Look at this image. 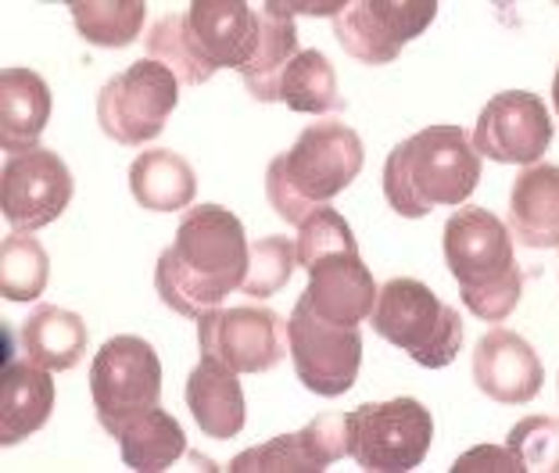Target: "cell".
Masks as SVG:
<instances>
[{
  "instance_id": "cell-1",
  "label": "cell",
  "mask_w": 559,
  "mask_h": 473,
  "mask_svg": "<svg viewBox=\"0 0 559 473\" xmlns=\"http://www.w3.org/2000/svg\"><path fill=\"white\" fill-rule=\"evenodd\" d=\"M251 245L245 223L223 204H198L176 226V240L158 255L155 287L173 312L201 319L245 287Z\"/></svg>"
},
{
  "instance_id": "cell-2",
  "label": "cell",
  "mask_w": 559,
  "mask_h": 473,
  "mask_svg": "<svg viewBox=\"0 0 559 473\" xmlns=\"http://www.w3.org/2000/svg\"><path fill=\"white\" fill-rule=\"evenodd\" d=\"M477 184L480 151L463 126H427L384 162L388 204L405 220H424L438 204H463Z\"/></svg>"
},
{
  "instance_id": "cell-3",
  "label": "cell",
  "mask_w": 559,
  "mask_h": 473,
  "mask_svg": "<svg viewBox=\"0 0 559 473\" xmlns=\"http://www.w3.org/2000/svg\"><path fill=\"white\" fill-rule=\"evenodd\" d=\"M366 165V147L352 126L323 119L305 126L290 151L276 155L265 169V198L276 215L290 226L323 204L334 201L352 180H359Z\"/></svg>"
},
{
  "instance_id": "cell-4",
  "label": "cell",
  "mask_w": 559,
  "mask_h": 473,
  "mask_svg": "<svg viewBox=\"0 0 559 473\" xmlns=\"http://www.w3.org/2000/svg\"><path fill=\"white\" fill-rule=\"evenodd\" d=\"M441 248L466 309L485 323H502L524 294L510 226L488 209H455L444 223Z\"/></svg>"
},
{
  "instance_id": "cell-5",
  "label": "cell",
  "mask_w": 559,
  "mask_h": 473,
  "mask_svg": "<svg viewBox=\"0 0 559 473\" xmlns=\"http://www.w3.org/2000/svg\"><path fill=\"white\" fill-rule=\"evenodd\" d=\"M373 330L424 369H444L463 348V319L413 276L388 280L370 312Z\"/></svg>"
},
{
  "instance_id": "cell-6",
  "label": "cell",
  "mask_w": 559,
  "mask_h": 473,
  "mask_svg": "<svg viewBox=\"0 0 559 473\" xmlns=\"http://www.w3.org/2000/svg\"><path fill=\"white\" fill-rule=\"evenodd\" d=\"M348 456L370 473H409L427 459L435 416L416 399L366 402L345 413Z\"/></svg>"
},
{
  "instance_id": "cell-7",
  "label": "cell",
  "mask_w": 559,
  "mask_h": 473,
  "mask_svg": "<svg viewBox=\"0 0 559 473\" xmlns=\"http://www.w3.org/2000/svg\"><path fill=\"white\" fill-rule=\"evenodd\" d=\"M91 394L100 427L119 438L136 416L162 405L158 352L136 334L105 341L91 363Z\"/></svg>"
},
{
  "instance_id": "cell-8",
  "label": "cell",
  "mask_w": 559,
  "mask_h": 473,
  "mask_svg": "<svg viewBox=\"0 0 559 473\" xmlns=\"http://www.w3.org/2000/svg\"><path fill=\"white\" fill-rule=\"evenodd\" d=\"M180 105V80L155 58H140L111 75L97 94V122L122 147L155 140Z\"/></svg>"
},
{
  "instance_id": "cell-9",
  "label": "cell",
  "mask_w": 559,
  "mask_h": 473,
  "mask_svg": "<svg viewBox=\"0 0 559 473\" xmlns=\"http://www.w3.org/2000/svg\"><path fill=\"white\" fill-rule=\"evenodd\" d=\"M287 352L305 388L323 399H337V394L352 391L355 377H359L362 334L359 327L326 323L298 298L287 319Z\"/></svg>"
},
{
  "instance_id": "cell-10",
  "label": "cell",
  "mask_w": 559,
  "mask_h": 473,
  "mask_svg": "<svg viewBox=\"0 0 559 473\" xmlns=\"http://www.w3.org/2000/svg\"><path fill=\"white\" fill-rule=\"evenodd\" d=\"M75 194V180L61 155L47 147L22 151L4 162L0 173V212L11 229L33 234L58 220Z\"/></svg>"
},
{
  "instance_id": "cell-11",
  "label": "cell",
  "mask_w": 559,
  "mask_h": 473,
  "mask_svg": "<svg viewBox=\"0 0 559 473\" xmlns=\"http://www.w3.org/2000/svg\"><path fill=\"white\" fill-rule=\"evenodd\" d=\"M438 15V0H362L334 19L337 44L366 66H388Z\"/></svg>"
},
{
  "instance_id": "cell-12",
  "label": "cell",
  "mask_w": 559,
  "mask_h": 473,
  "mask_svg": "<svg viewBox=\"0 0 559 473\" xmlns=\"http://www.w3.org/2000/svg\"><path fill=\"white\" fill-rule=\"evenodd\" d=\"M284 319L262 305L212 309L198 319L201 355L219 359L234 374H265L284 359Z\"/></svg>"
},
{
  "instance_id": "cell-13",
  "label": "cell",
  "mask_w": 559,
  "mask_h": 473,
  "mask_svg": "<svg viewBox=\"0 0 559 473\" xmlns=\"http://www.w3.org/2000/svg\"><path fill=\"white\" fill-rule=\"evenodd\" d=\"M552 144V119L527 91L495 94L474 122V147L499 165H535Z\"/></svg>"
},
{
  "instance_id": "cell-14",
  "label": "cell",
  "mask_w": 559,
  "mask_h": 473,
  "mask_svg": "<svg viewBox=\"0 0 559 473\" xmlns=\"http://www.w3.org/2000/svg\"><path fill=\"white\" fill-rule=\"evenodd\" d=\"M348 456L345 413H323L309 427L255 445L230 459V473H320Z\"/></svg>"
},
{
  "instance_id": "cell-15",
  "label": "cell",
  "mask_w": 559,
  "mask_h": 473,
  "mask_svg": "<svg viewBox=\"0 0 559 473\" xmlns=\"http://www.w3.org/2000/svg\"><path fill=\"white\" fill-rule=\"evenodd\" d=\"M187 40L212 72H245L259 47V15L245 0H194L183 11Z\"/></svg>"
},
{
  "instance_id": "cell-16",
  "label": "cell",
  "mask_w": 559,
  "mask_h": 473,
  "mask_svg": "<svg viewBox=\"0 0 559 473\" xmlns=\"http://www.w3.org/2000/svg\"><path fill=\"white\" fill-rule=\"evenodd\" d=\"M305 273H309V287H305L301 301L320 319H326V323L359 327L373 312L380 291L359 248L326 255V259L309 265Z\"/></svg>"
},
{
  "instance_id": "cell-17",
  "label": "cell",
  "mask_w": 559,
  "mask_h": 473,
  "mask_svg": "<svg viewBox=\"0 0 559 473\" xmlns=\"http://www.w3.org/2000/svg\"><path fill=\"white\" fill-rule=\"evenodd\" d=\"M545 380V366L538 352L516 334V330L495 327L477 341L474 352V383L491 402L527 405L538 399Z\"/></svg>"
},
{
  "instance_id": "cell-18",
  "label": "cell",
  "mask_w": 559,
  "mask_h": 473,
  "mask_svg": "<svg viewBox=\"0 0 559 473\" xmlns=\"http://www.w3.org/2000/svg\"><path fill=\"white\" fill-rule=\"evenodd\" d=\"M237 377L240 374H234L230 366H223L219 359H209V355H201V363L190 369L183 399L205 438L230 441L245 430L248 402H245V388H240Z\"/></svg>"
},
{
  "instance_id": "cell-19",
  "label": "cell",
  "mask_w": 559,
  "mask_h": 473,
  "mask_svg": "<svg viewBox=\"0 0 559 473\" xmlns=\"http://www.w3.org/2000/svg\"><path fill=\"white\" fill-rule=\"evenodd\" d=\"M510 234L524 248H559V165H527L510 194Z\"/></svg>"
},
{
  "instance_id": "cell-20",
  "label": "cell",
  "mask_w": 559,
  "mask_h": 473,
  "mask_svg": "<svg viewBox=\"0 0 559 473\" xmlns=\"http://www.w3.org/2000/svg\"><path fill=\"white\" fill-rule=\"evenodd\" d=\"M55 409V380L50 369L25 363H8L0 380V445L11 449L25 438H33Z\"/></svg>"
},
{
  "instance_id": "cell-21",
  "label": "cell",
  "mask_w": 559,
  "mask_h": 473,
  "mask_svg": "<svg viewBox=\"0 0 559 473\" xmlns=\"http://www.w3.org/2000/svg\"><path fill=\"white\" fill-rule=\"evenodd\" d=\"M50 122V86L33 69L0 72V147L11 155L33 151Z\"/></svg>"
},
{
  "instance_id": "cell-22",
  "label": "cell",
  "mask_w": 559,
  "mask_h": 473,
  "mask_svg": "<svg viewBox=\"0 0 559 473\" xmlns=\"http://www.w3.org/2000/svg\"><path fill=\"white\" fill-rule=\"evenodd\" d=\"M22 352L33 366H44L50 374L61 369H75L91 344V330H86L80 312H69L61 305H40L22 323Z\"/></svg>"
},
{
  "instance_id": "cell-23",
  "label": "cell",
  "mask_w": 559,
  "mask_h": 473,
  "mask_svg": "<svg viewBox=\"0 0 559 473\" xmlns=\"http://www.w3.org/2000/svg\"><path fill=\"white\" fill-rule=\"evenodd\" d=\"M255 15H259V47L251 66L240 72V80H245L251 97L262 100V105H273V100H280L284 69L298 55V25L295 15H287L280 8V0H265Z\"/></svg>"
},
{
  "instance_id": "cell-24",
  "label": "cell",
  "mask_w": 559,
  "mask_h": 473,
  "mask_svg": "<svg viewBox=\"0 0 559 473\" xmlns=\"http://www.w3.org/2000/svg\"><path fill=\"white\" fill-rule=\"evenodd\" d=\"M130 190L140 209L147 212H180L190 209L198 194L194 165L169 147L140 151L130 165Z\"/></svg>"
},
{
  "instance_id": "cell-25",
  "label": "cell",
  "mask_w": 559,
  "mask_h": 473,
  "mask_svg": "<svg viewBox=\"0 0 559 473\" xmlns=\"http://www.w3.org/2000/svg\"><path fill=\"white\" fill-rule=\"evenodd\" d=\"M122 463L136 473H162L187 452V434L180 419L155 405L151 413L136 416L130 427L119 434Z\"/></svg>"
},
{
  "instance_id": "cell-26",
  "label": "cell",
  "mask_w": 559,
  "mask_h": 473,
  "mask_svg": "<svg viewBox=\"0 0 559 473\" xmlns=\"http://www.w3.org/2000/svg\"><path fill=\"white\" fill-rule=\"evenodd\" d=\"M280 100L290 111H309V115H326V111H345V97L337 91V72L326 61L323 50H298L295 61L284 69L280 80Z\"/></svg>"
},
{
  "instance_id": "cell-27",
  "label": "cell",
  "mask_w": 559,
  "mask_h": 473,
  "mask_svg": "<svg viewBox=\"0 0 559 473\" xmlns=\"http://www.w3.org/2000/svg\"><path fill=\"white\" fill-rule=\"evenodd\" d=\"M75 29L94 47H130L144 29V0H72Z\"/></svg>"
},
{
  "instance_id": "cell-28",
  "label": "cell",
  "mask_w": 559,
  "mask_h": 473,
  "mask_svg": "<svg viewBox=\"0 0 559 473\" xmlns=\"http://www.w3.org/2000/svg\"><path fill=\"white\" fill-rule=\"evenodd\" d=\"M50 280V255L36 237L8 234L0 240V294L8 301H33L47 291Z\"/></svg>"
},
{
  "instance_id": "cell-29",
  "label": "cell",
  "mask_w": 559,
  "mask_h": 473,
  "mask_svg": "<svg viewBox=\"0 0 559 473\" xmlns=\"http://www.w3.org/2000/svg\"><path fill=\"white\" fill-rule=\"evenodd\" d=\"M144 47H147V58L162 61L165 69H169L176 80L187 83V86H198L212 80V69L205 61L198 58V50L190 47L187 40V25H183V11H173V15H162L155 25H151V33L144 36Z\"/></svg>"
},
{
  "instance_id": "cell-30",
  "label": "cell",
  "mask_w": 559,
  "mask_h": 473,
  "mask_svg": "<svg viewBox=\"0 0 559 473\" xmlns=\"http://www.w3.org/2000/svg\"><path fill=\"white\" fill-rule=\"evenodd\" d=\"M298 265V245L290 237H262L251 245L248 255V276H245V294L251 298H273L276 291L287 287V280L295 276Z\"/></svg>"
},
{
  "instance_id": "cell-31",
  "label": "cell",
  "mask_w": 559,
  "mask_h": 473,
  "mask_svg": "<svg viewBox=\"0 0 559 473\" xmlns=\"http://www.w3.org/2000/svg\"><path fill=\"white\" fill-rule=\"evenodd\" d=\"M295 245H298V265H301V270H309V265L326 259V255L359 248V245H355V234H352L348 220L337 209H326V204L305 215L301 226H298Z\"/></svg>"
},
{
  "instance_id": "cell-32",
  "label": "cell",
  "mask_w": 559,
  "mask_h": 473,
  "mask_svg": "<svg viewBox=\"0 0 559 473\" xmlns=\"http://www.w3.org/2000/svg\"><path fill=\"white\" fill-rule=\"evenodd\" d=\"M510 452L520 466L559 473V419L552 416H527L510 430Z\"/></svg>"
},
{
  "instance_id": "cell-33",
  "label": "cell",
  "mask_w": 559,
  "mask_h": 473,
  "mask_svg": "<svg viewBox=\"0 0 559 473\" xmlns=\"http://www.w3.org/2000/svg\"><path fill=\"white\" fill-rule=\"evenodd\" d=\"M452 473H524V466L510 452V445L506 449H499V445H480V449L455 459Z\"/></svg>"
},
{
  "instance_id": "cell-34",
  "label": "cell",
  "mask_w": 559,
  "mask_h": 473,
  "mask_svg": "<svg viewBox=\"0 0 559 473\" xmlns=\"http://www.w3.org/2000/svg\"><path fill=\"white\" fill-rule=\"evenodd\" d=\"M552 105L559 111V66H556V80H552Z\"/></svg>"
}]
</instances>
